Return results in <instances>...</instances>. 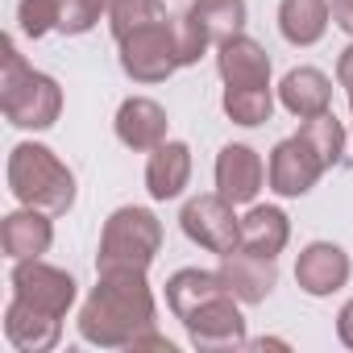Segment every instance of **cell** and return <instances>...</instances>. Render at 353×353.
<instances>
[{"instance_id": "cell-14", "label": "cell", "mask_w": 353, "mask_h": 353, "mask_svg": "<svg viewBox=\"0 0 353 353\" xmlns=\"http://www.w3.org/2000/svg\"><path fill=\"white\" fill-rule=\"evenodd\" d=\"M216 71L225 88H270V54L245 34L216 46Z\"/></svg>"}, {"instance_id": "cell-20", "label": "cell", "mask_w": 353, "mask_h": 353, "mask_svg": "<svg viewBox=\"0 0 353 353\" xmlns=\"http://www.w3.org/2000/svg\"><path fill=\"white\" fill-rule=\"evenodd\" d=\"M291 241V221L283 208L274 204H258L241 216V245L237 250H250V254H262V258H279Z\"/></svg>"}, {"instance_id": "cell-1", "label": "cell", "mask_w": 353, "mask_h": 353, "mask_svg": "<svg viewBox=\"0 0 353 353\" xmlns=\"http://www.w3.org/2000/svg\"><path fill=\"white\" fill-rule=\"evenodd\" d=\"M154 316L158 312L145 274L137 270L100 274V283L79 307V336L100 349H129L137 336L154 332Z\"/></svg>"}, {"instance_id": "cell-15", "label": "cell", "mask_w": 353, "mask_h": 353, "mask_svg": "<svg viewBox=\"0 0 353 353\" xmlns=\"http://www.w3.org/2000/svg\"><path fill=\"white\" fill-rule=\"evenodd\" d=\"M192 179V150L188 141H162L150 150V162H145V192L154 200H174L183 196Z\"/></svg>"}, {"instance_id": "cell-19", "label": "cell", "mask_w": 353, "mask_h": 353, "mask_svg": "<svg viewBox=\"0 0 353 353\" xmlns=\"http://www.w3.org/2000/svg\"><path fill=\"white\" fill-rule=\"evenodd\" d=\"M279 100H283L287 112H295L299 121H307V117L328 112V104H332V83H328V75L316 71V67H295V71L283 75Z\"/></svg>"}, {"instance_id": "cell-17", "label": "cell", "mask_w": 353, "mask_h": 353, "mask_svg": "<svg viewBox=\"0 0 353 353\" xmlns=\"http://www.w3.org/2000/svg\"><path fill=\"white\" fill-rule=\"evenodd\" d=\"M5 336H9V345L21 349V353H46V349L59 345L63 320H59V316H46V312L30 307V303H21V299H13L9 312H5Z\"/></svg>"}, {"instance_id": "cell-21", "label": "cell", "mask_w": 353, "mask_h": 353, "mask_svg": "<svg viewBox=\"0 0 353 353\" xmlns=\"http://www.w3.org/2000/svg\"><path fill=\"white\" fill-rule=\"evenodd\" d=\"M332 21L328 0H283L279 5V30L291 46H316Z\"/></svg>"}, {"instance_id": "cell-16", "label": "cell", "mask_w": 353, "mask_h": 353, "mask_svg": "<svg viewBox=\"0 0 353 353\" xmlns=\"http://www.w3.org/2000/svg\"><path fill=\"white\" fill-rule=\"evenodd\" d=\"M166 108L150 96H129L121 108H117V137L129 145V150H154L166 141Z\"/></svg>"}, {"instance_id": "cell-5", "label": "cell", "mask_w": 353, "mask_h": 353, "mask_svg": "<svg viewBox=\"0 0 353 353\" xmlns=\"http://www.w3.org/2000/svg\"><path fill=\"white\" fill-rule=\"evenodd\" d=\"M117 46H121V71L133 83H162L183 67V59H179V26H170V17L158 21V26L133 30Z\"/></svg>"}, {"instance_id": "cell-8", "label": "cell", "mask_w": 353, "mask_h": 353, "mask_svg": "<svg viewBox=\"0 0 353 353\" xmlns=\"http://www.w3.org/2000/svg\"><path fill=\"white\" fill-rule=\"evenodd\" d=\"M13 299L46 312V316H67L71 303H75V279L59 266H46L42 258H21L13 266Z\"/></svg>"}, {"instance_id": "cell-28", "label": "cell", "mask_w": 353, "mask_h": 353, "mask_svg": "<svg viewBox=\"0 0 353 353\" xmlns=\"http://www.w3.org/2000/svg\"><path fill=\"white\" fill-rule=\"evenodd\" d=\"M328 9H332V21L345 34H353V0H328Z\"/></svg>"}, {"instance_id": "cell-29", "label": "cell", "mask_w": 353, "mask_h": 353, "mask_svg": "<svg viewBox=\"0 0 353 353\" xmlns=\"http://www.w3.org/2000/svg\"><path fill=\"white\" fill-rule=\"evenodd\" d=\"M336 336L353 349V299H349V303L341 307V316H336Z\"/></svg>"}, {"instance_id": "cell-11", "label": "cell", "mask_w": 353, "mask_h": 353, "mask_svg": "<svg viewBox=\"0 0 353 353\" xmlns=\"http://www.w3.org/2000/svg\"><path fill=\"white\" fill-rule=\"evenodd\" d=\"M262 183H266V166H262L258 150L233 141L216 154V192L229 204H254Z\"/></svg>"}, {"instance_id": "cell-6", "label": "cell", "mask_w": 353, "mask_h": 353, "mask_svg": "<svg viewBox=\"0 0 353 353\" xmlns=\"http://www.w3.org/2000/svg\"><path fill=\"white\" fill-rule=\"evenodd\" d=\"M174 26H179V59L192 67L208 46H221L245 30V0H196Z\"/></svg>"}, {"instance_id": "cell-25", "label": "cell", "mask_w": 353, "mask_h": 353, "mask_svg": "<svg viewBox=\"0 0 353 353\" xmlns=\"http://www.w3.org/2000/svg\"><path fill=\"white\" fill-rule=\"evenodd\" d=\"M299 133H303V141L320 154L324 166H336V162H341V154H345V125L332 117V108L320 112V117H307Z\"/></svg>"}, {"instance_id": "cell-26", "label": "cell", "mask_w": 353, "mask_h": 353, "mask_svg": "<svg viewBox=\"0 0 353 353\" xmlns=\"http://www.w3.org/2000/svg\"><path fill=\"white\" fill-rule=\"evenodd\" d=\"M108 5L112 0H59V30L71 38L88 34L100 21V13H108Z\"/></svg>"}, {"instance_id": "cell-24", "label": "cell", "mask_w": 353, "mask_h": 353, "mask_svg": "<svg viewBox=\"0 0 353 353\" xmlns=\"http://www.w3.org/2000/svg\"><path fill=\"white\" fill-rule=\"evenodd\" d=\"M225 112H229L233 125L254 129V125L270 121L274 96H270V88H225Z\"/></svg>"}, {"instance_id": "cell-10", "label": "cell", "mask_w": 353, "mask_h": 353, "mask_svg": "<svg viewBox=\"0 0 353 353\" xmlns=\"http://www.w3.org/2000/svg\"><path fill=\"white\" fill-rule=\"evenodd\" d=\"M328 166L320 162V154L303 141V133L295 137H283L270 154V166H266V179H270V192L295 200V196H307L316 188V179Z\"/></svg>"}, {"instance_id": "cell-2", "label": "cell", "mask_w": 353, "mask_h": 353, "mask_svg": "<svg viewBox=\"0 0 353 353\" xmlns=\"http://www.w3.org/2000/svg\"><path fill=\"white\" fill-rule=\"evenodd\" d=\"M9 192L26 208L63 216L75 204V174L54 150H46L38 141H21L9 154Z\"/></svg>"}, {"instance_id": "cell-4", "label": "cell", "mask_w": 353, "mask_h": 353, "mask_svg": "<svg viewBox=\"0 0 353 353\" xmlns=\"http://www.w3.org/2000/svg\"><path fill=\"white\" fill-rule=\"evenodd\" d=\"M162 250V221L150 208H117L104 221L100 233V254H96V270L100 274H117V270H137L145 274L150 262Z\"/></svg>"}, {"instance_id": "cell-3", "label": "cell", "mask_w": 353, "mask_h": 353, "mask_svg": "<svg viewBox=\"0 0 353 353\" xmlns=\"http://www.w3.org/2000/svg\"><path fill=\"white\" fill-rule=\"evenodd\" d=\"M0 108L17 129H50L63 112V92L50 75L34 71L13 38H5V67H0Z\"/></svg>"}, {"instance_id": "cell-22", "label": "cell", "mask_w": 353, "mask_h": 353, "mask_svg": "<svg viewBox=\"0 0 353 353\" xmlns=\"http://www.w3.org/2000/svg\"><path fill=\"white\" fill-rule=\"evenodd\" d=\"M221 291H229V287L221 283L216 270H196V266H188V270H174V274L166 279V303H170V312L179 316V320H188L200 303H208V299L221 295Z\"/></svg>"}, {"instance_id": "cell-13", "label": "cell", "mask_w": 353, "mask_h": 353, "mask_svg": "<svg viewBox=\"0 0 353 353\" xmlns=\"http://www.w3.org/2000/svg\"><path fill=\"white\" fill-rule=\"evenodd\" d=\"M221 283L229 287V295H237L241 303H262L274 283H279V266L274 258H262V254H250V250H233L221 258Z\"/></svg>"}, {"instance_id": "cell-23", "label": "cell", "mask_w": 353, "mask_h": 353, "mask_svg": "<svg viewBox=\"0 0 353 353\" xmlns=\"http://www.w3.org/2000/svg\"><path fill=\"white\" fill-rule=\"evenodd\" d=\"M166 21V5L162 0H112L108 5V26H112V38H129L133 30H145V26H158Z\"/></svg>"}, {"instance_id": "cell-9", "label": "cell", "mask_w": 353, "mask_h": 353, "mask_svg": "<svg viewBox=\"0 0 353 353\" xmlns=\"http://www.w3.org/2000/svg\"><path fill=\"white\" fill-rule=\"evenodd\" d=\"M237 303H241V299L229 295V291H221V295H212L208 303H200V307L183 320L192 345H196V349H241V345H250V341H245V320H241V307H237Z\"/></svg>"}, {"instance_id": "cell-31", "label": "cell", "mask_w": 353, "mask_h": 353, "mask_svg": "<svg viewBox=\"0 0 353 353\" xmlns=\"http://www.w3.org/2000/svg\"><path fill=\"white\" fill-rule=\"evenodd\" d=\"M349 108H353V88H349Z\"/></svg>"}, {"instance_id": "cell-27", "label": "cell", "mask_w": 353, "mask_h": 353, "mask_svg": "<svg viewBox=\"0 0 353 353\" xmlns=\"http://www.w3.org/2000/svg\"><path fill=\"white\" fill-rule=\"evenodd\" d=\"M17 21L26 38H46L50 30H59V0H21Z\"/></svg>"}, {"instance_id": "cell-18", "label": "cell", "mask_w": 353, "mask_h": 353, "mask_svg": "<svg viewBox=\"0 0 353 353\" xmlns=\"http://www.w3.org/2000/svg\"><path fill=\"white\" fill-rule=\"evenodd\" d=\"M54 241V225H50V212H38V208H26L21 212H9L5 225H0V245L13 262L21 258H42Z\"/></svg>"}, {"instance_id": "cell-7", "label": "cell", "mask_w": 353, "mask_h": 353, "mask_svg": "<svg viewBox=\"0 0 353 353\" xmlns=\"http://www.w3.org/2000/svg\"><path fill=\"white\" fill-rule=\"evenodd\" d=\"M233 208H237V204H229L221 192H216V196H196V200L183 204L179 225H183V233H188L200 250L225 258V254H233V250L241 245V216H237Z\"/></svg>"}, {"instance_id": "cell-30", "label": "cell", "mask_w": 353, "mask_h": 353, "mask_svg": "<svg viewBox=\"0 0 353 353\" xmlns=\"http://www.w3.org/2000/svg\"><path fill=\"white\" fill-rule=\"evenodd\" d=\"M336 79H341V88H345V92L353 88V42L345 46V54H341V63H336Z\"/></svg>"}, {"instance_id": "cell-12", "label": "cell", "mask_w": 353, "mask_h": 353, "mask_svg": "<svg viewBox=\"0 0 353 353\" xmlns=\"http://www.w3.org/2000/svg\"><path fill=\"white\" fill-rule=\"evenodd\" d=\"M349 254L332 241H312L303 245V254L295 258V283L307 291V295H332L349 283Z\"/></svg>"}]
</instances>
